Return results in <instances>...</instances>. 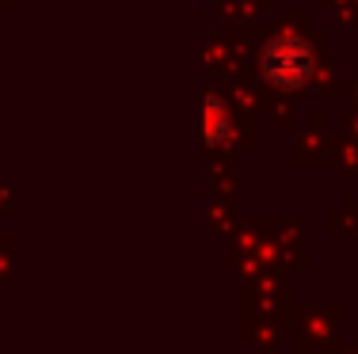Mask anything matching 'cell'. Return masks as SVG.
Segmentation results:
<instances>
[{
	"instance_id": "obj_1",
	"label": "cell",
	"mask_w": 358,
	"mask_h": 354,
	"mask_svg": "<svg viewBox=\"0 0 358 354\" xmlns=\"http://www.w3.org/2000/svg\"><path fill=\"white\" fill-rule=\"evenodd\" d=\"M259 69H263V77L271 84H278V88H297V84H305L313 73V50L297 35H278L275 42L263 46Z\"/></svg>"
},
{
	"instance_id": "obj_2",
	"label": "cell",
	"mask_w": 358,
	"mask_h": 354,
	"mask_svg": "<svg viewBox=\"0 0 358 354\" xmlns=\"http://www.w3.org/2000/svg\"><path fill=\"white\" fill-rule=\"evenodd\" d=\"M225 130H229V118H225L221 99H206V141H217Z\"/></svg>"
}]
</instances>
